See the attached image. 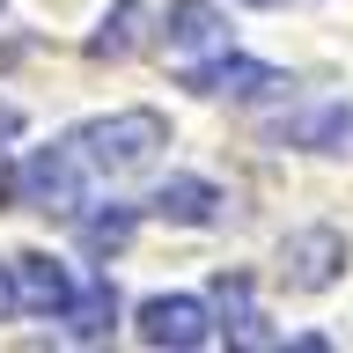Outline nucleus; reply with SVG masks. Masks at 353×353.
<instances>
[{
  "label": "nucleus",
  "instance_id": "obj_12",
  "mask_svg": "<svg viewBox=\"0 0 353 353\" xmlns=\"http://www.w3.org/2000/svg\"><path fill=\"white\" fill-rule=\"evenodd\" d=\"M140 22H148V0H118L103 15V30L88 37V59L103 66V59H132L140 52Z\"/></svg>",
  "mask_w": 353,
  "mask_h": 353
},
{
  "label": "nucleus",
  "instance_id": "obj_9",
  "mask_svg": "<svg viewBox=\"0 0 353 353\" xmlns=\"http://www.w3.org/2000/svg\"><path fill=\"white\" fill-rule=\"evenodd\" d=\"M110 324H118V287H110V272H88L81 294L66 302L59 331L74 339V346H96V339H110Z\"/></svg>",
  "mask_w": 353,
  "mask_h": 353
},
{
  "label": "nucleus",
  "instance_id": "obj_11",
  "mask_svg": "<svg viewBox=\"0 0 353 353\" xmlns=\"http://www.w3.org/2000/svg\"><path fill=\"white\" fill-rule=\"evenodd\" d=\"M280 140H294V148H316V154H353V110H309V118H287Z\"/></svg>",
  "mask_w": 353,
  "mask_h": 353
},
{
  "label": "nucleus",
  "instance_id": "obj_6",
  "mask_svg": "<svg viewBox=\"0 0 353 353\" xmlns=\"http://www.w3.org/2000/svg\"><path fill=\"white\" fill-rule=\"evenodd\" d=\"M8 272H15V309H22V316H52V324H59L66 302L81 294V280H74L59 258H44V250H22Z\"/></svg>",
  "mask_w": 353,
  "mask_h": 353
},
{
  "label": "nucleus",
  "instance_id": "obj_3",
  "mask_svg": "<svg viewBox=\"0 0 353 353\" xmlns=\"http://www.w3.org/2000/svg\"><path fill=\"white\" fill-rule=\"evenodd\" d=\"M162 52H170L176 74L221 59V52H228V22H221V8H206V0H170V15H162Z\"/></svg>",
  "mask_w": 353,
  "mask_h": 353
},
{
  "label": "nucleus",
  "instance_id": "obj_2",
  "mask_svg": "<svg viewBox=\"0 0 353 353\" xmlns=\"http://www.w3.org/2000/svg\"><path fill=\"white\" fill-rule=\"evenodd\" d=\"M0 199L22 206V214H66V221H81L88 206H96V184L74 170V154H66V140H59V148L15 154V162L0 170Z\"/></svg>",
  "mask_w": 353,
  "mask_h": 353
},
{
  "label": "nucleus",
  "instance_id": "obj_1",
  "mask_svg": "<svg viewBox=\"0 0 353 353\" xmlns=\"http://www.w3.org/2000/svg\"><path fill=\"white\" fill-rule=\"evenodd\" d=\"M162 148H170V118H162V110H110V118H88V125L66 132V154H74V170H81L96 192L140 176Z\"/></svg>",
  "mask_w": 353,
  "mask_h": 353
},
{
  "label": "nucleus",
  "instance_id": "obj_10",
  "mask_svg": "<svg viewBox=\"0 0 353 353\" xmlns=\"http://www.w3.org/2000/svg\"><path fill=\"white\" fill-rule=\"evenodd\" d=\"M214 302H221L214 339H228V346H280V331H265V316L250 309V280H228V272H221Z\"/></svg>",
  "mask_w": 353,
  "mask_h": 353
},
{
  "label": "nucleus",
  "instance_id": "obj_16",
  "mask_svg": "<svg viewBox=\"0 0 353 353\" xmlns=\"http://www.w3.org/2000/svg\"><path fill=\"white\" fill-rule=\"evenodd\" d=\"M243 8H294V0H243Z\"/></svg>",
  "mask_w": 353,
  "mask_h": 353
},
{
  "label": "nucleus",
  "instance_id": "obj_13",
  "mask_svg": "<svg viewBox=\"0 0 353 353\" xmlns=\"http://www.w3.org/2000/svg\"><path fill=\"white\" fill-rule=\"evenodd\" d=\"M132 221H140V206H110V214H81V243L96 250V258H110V250H125V243H132Z\"/></svg>",
  "mask_w": 353,
  "mask_h": 353
},
{
  "label": "nucleus",
  "instance_id": "obj_4",
  "mask_svg": "<svg viewBox=\"0 0 353 353\" xmlns=\"http://www.w3.org/2000/svg\"><path fill=\"white\" fill-rule=\"evenodd\" d=\"M176 81L192 88V96H228V103H258V96H287V74H280V66L236 59V52H221V59H206V66H184Z\"/></svg>",
  "mask_w": 353,
  "mask_h": 353
},
{
  "label": "nucleus",
  "instance_id": "obj_14",
  "mask_svg": "<svg viewBox=\"0 0 353 353\" xmlns=\"http://www.w3.org/2000/svg\"><path fill=\"white\" fill-rule=\"evenodd\" d=\"M15 132H22V110H15V103H0V148H8Z\"/></svg>",
  "mask_w": 353,
  "mask_h": 353
},
{
  "label": "nucleus",
  "instance_id": "obj_5",
  "mask_svg": "<svg viewBox=\"0 0 353 353\" xmlns=\"http://www.w3.org/2000/svg\"><path fill=\"white\" fill-rule=\"evenodd\" d=\"M214 339V316L199 294H148L140 302V346H170V353H192Z\"/></svg>",
  "mask_w": 353,
  "mask_h": 353
},
{
  "label": "nucleus",
  "instance_id": "obj_7",
  "mask_svg": "<svg viewBox=\"0 0 353 353\" xmlns=\"http://www.w3.org/2000/svg\"><path fill=\"white\" fill-rule=\"evenodd\" d=\"M346 236L339 228H302V236H287V250H280V272H287V287H302V294H316V287H331L339 272H346Z\"/></svg>",
  "mask_w": 353,
  "mask_h": 353
},
{
  "label": "nucleus",
  "instance_id": "obj_15",
  "mask_svg": "<svg viewBox=\"0 0 353 353\" xmlns=\"http://www.w3.org/2000/svg\"><path fill=\"white\" fill-rule=\"evenodd\" d=\"M0 316H15V272H0Z\"/></svg>",
  "mask_w": 353,
  "mask_h": 353
},
{
  "label": "nucleus",
  "instance_id": "obj_8",
  "mask_svg": "<svg viewBox=\"0 0 353 353\" xmlns=\"http://www.w3.org/2000/svg\"><path fill=\"white\" fill-rule=\"evenodd\" d=\"M140 206H148L154 221H176V228H214L228 199H221L206 176H162V184H154Z\"/></svg>",
  "mask_w": 353,
  "mask_h": 353
}]
</instances>
